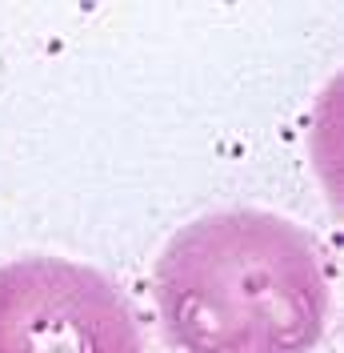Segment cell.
<instances>
[{
    "mask_svg": "<svg viewBox=\"0 0 344 353\" xmlns=\"http://www.w3.org/2000/svg\"><path fill=\"white\" fill-rule=\"evenodd\" d=\"M156 309L176 353H312L328 325V273L301 225L228 209L164 245Z\"/></svg>",
    "mask_w": 344,
    "mask_h": 353,
    "instance_id": "6da1fadb",
    "label": "cell"
},
{
    "mask_svg": "<svg viewBox=\"0 0 344 353\" xmlns=\"http://www.w3.org/2000/svg\"><path fill=\"white\" fill-rule=\"evenodd\" d=\"M0 353H144L125 293L61 257L0 265Z\"/></svg>",
    "mask_w": 344,
    "mask_h": 353,
    "instance_id": "7a4b0ae2",
    "label": "cell"
}]
</instances>
